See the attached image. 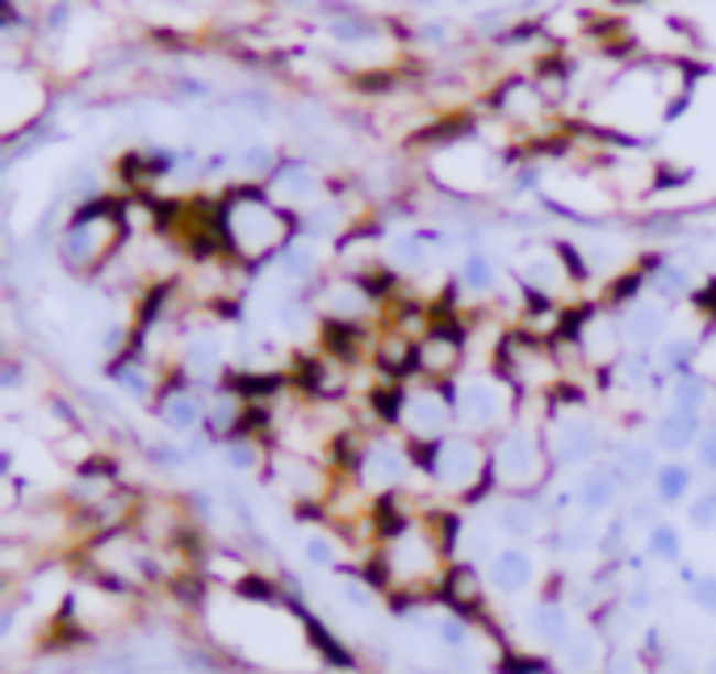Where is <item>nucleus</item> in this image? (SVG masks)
<instances>
[{
  "label": "nucleus",
  "instance_id": "obj_1",
  "mask_svg": "<svg viewBox=\"0 0 716 674\" xmlns=\"http://www.w3.org/2000/svg\"><path fill=\"white\" fill-rule=\"evenodd\" d=\"M223 231H227V243H231L235 256L276 260V252L294 239L297 222L281 206H273L269 197H260L256 189H243L223 206Z\"/></svg>",
  "mask_w": 716,
  "mask_h": 674
},
{
  "label": "nucleus",
  "instance_id": "obj_2",
  "mask_svg": "<svg viewBox=\"0 0 716 674\" xmlns=\"http://www.w3.org/2000/svg\"><path fill=\"white\" fill-rule=\"evenodd\" d=\"M549 469H553L549 436L524 415L507 423L499 436H490V478L503 494H536V486H545Z\"/></svg>",
  "mask_w": 716,
  "mask_h": 674
},
{
  "label": "nucleus",
  "instance_id": "obj_3",
  "mask_svg": "<svg viewBox=\"0 0 716 674\" xmlns=\"http://www.w3.org/2000/svg\"><path fill=\"white\" fill-rule=\"evenodd\" d=\"M415 453H420L423 474L436 482V490L462 494V499H482L486 490L495 486V478H490V444H482L462 427L448 432L444 441L423 444Z\"/></svg>",
  "mask_w": 716,
  "mask_h": 674
},
{
  "label": "nucleus",
  "instance_id": "obj_4",
  "mask_svg": "<svg viewBox=\"0 0 716 674\" xmlns=\"http://www.w3.org/2000/svg\"><path fill=\"white\" fill-rule=\"evenodd\" d=\"M457 427L469 436H499L507 423L520 420V394L499 373H474L453 381Z\"/></svg>",
  "mask_w": 716,
  "mask_h": 674
},
{
  "label": "nucleus",
  "instance_id": "obj_5",
  "mask_svg": "<svg viewBox=\"0 0 716 674\" xmlns=\"http://www.w3.org/2000/svg\"><path fill=\"white\" fill-rule=\"evenodd\" d=\"M495 369L520 399L562 381V357L553 352V339H541L532 331H511V336L499 339Z\"/></svg>",
  "mask_w": 716,
  "mask_h": 674
},
{
  "label": "nucleus",
  "instance_id": "obj_6",
  "mask_svg": "<svg viewBox=\"0 0 716 674\" xmlns=\"http://www.w3.org/2000/svg\"><path fill=\"white\" fill-rule=\"evenodd\" d=\"M399 427L415 448L436 444V441H444L448 432H457L453 381H406V385H402Z\"/></svg>",
  "mask_w": 716,
  "mask_h": 674
},
{
  "label": "nucleus",
  "instance_id": "obj_7",
  "mask_svg": "<svg viewBox=\"0 0 716 674\" xmlns=\"http://www.w3.org/2000/svg\"><path fill=\"white\" fill-rule=\"evenodd\" d=\"M118 214L109 202H88L85 210H76V218L67 222L64 239H59V256H64V264L72 273H88V269H97L106 252L118 243Z\"/></svg>",
  "mask_w": 716,
  "mask_h": 674
},
{
  "label": "nucleus",
  "instance_id": "obj_8",
  "mask_svg": "<svg viewBox=\"0 0 716 674\" xmlns=\"http://www.w3.org/2000/svg\"><path fill=\"white\" fill-rule=\"evenodd\" d=\"M549 453H553V465H562V469H587L604 453V432L583 411L553 415L549 420Z\"/></svg>",
  "mask_w": 716,
  "mask_h": 674
},
{
  "label": "nucleus",
  "instance_id": "obj_9",
  "mask_svg": "<svg viewBox=\"0 0 716 674\" xmlns=\"http://www.w3.org/2000/svg\"><path fill=\"white\" fill-rule=\"evenodd\" d=\"M155 420L172 436H193L197 427H206V390H197L181 369L164 381L160 399H155Z\"/></svg>",
  "mask_w": 716,
  "mask_h": 674
},
{
  "label": "nucleus",
  "instance_id": "obj_10",
  "mask_svg": "<svg viewBox=\"0 0 716 674\" xmlns=\"http://www.w3.org/2000/svg\"><path fill=\"white\" fill-rule=\"evenodd\" d=\"M185 378L197 385V390H214L231 378V357H227V339L218 336L214 327H202L193 331L185 344H181V365H176Z\"/></svg>",
  "mask_w": 716,
  "mask_h": 674
},
{
  "label": "nucleus",
  "instance_id": "obj_11",
  "mask_svg": "<svg viewBox=\"0 0 716 674\" xmlns=\"http://www.w3.org/2000/svg\"><path fill=\"white\" fill-rule=\"evenodd\" d=\"M411 453H415V444L406 441H394V436H369L365 441V453H360V482L365 486H378V490H394V486L406 482V474H411Z\"/></svg>",
  "mask_w": 716,
  "mask_h": 674
},
{
  "label": "nucleus",
  "instance_id": "obj_12",
  "mask_svg": "<svg viewBox=\"0 0 716 674\" xmlns=\"http://www.w3.org/2000/svg\"><path fill=\"white\" fill-rule=\"evenodd\" d=\"M106 378L113 381V390H118L122 399L139 402V406L155 402L160 399V390H164V381H160V373L151 369L148 352H143L139 344H130V352H122L118 360H109Z\"/></svg>",
  "mask_w": 716,
  "mask_h": 674
},
{
  "label": "nucleus",
  "instance_id": "obj_13",
  "mask_svg": "<svg viewBox=\"0 0 716 674\" xmlns=\"http://www.w3.org/2000/svg\"><path fill=\"white\" fill-rule=\"evenodd\" d=\"M444 548L436 545V536H427L420 528H406L394 536V548H390V574H399L402 583H415V578H427L436 562H441Z\"/></svg>",
  "mask_w": 716,
  "mask_h": 674
},
{
  "label": "nucleus",
  "instance_id": "obj_14",
  "mask_svg": "<svg viewBox=\"0 0 716 674\" xmlns=\"http://www.w3.org/2000/svg\"><path fill=\"white\" fill-rule=\"evenodd\" d=\"M671 315H666V302L662 297H632L625 302V315H620V331L629 348H658L666 339Z\"/></svg>",
  "mask_w": 716,
  "mask_h": 674
},
{
  "label": "nucleus",
  "instance_id": "obj_15",
  "mask_svg": "<svg viewBox=\"0 0 716 674\" xmlns=\"http://www.w3.org/2000/svg\"><path fill=\"white\" fill-rule=\"evenodd\" d=\"M545 515H549V507L541 503L536 494H503V499L490 503V520H486V524L495 528V532H503V536L524 541V536H536V532H541Z\"/></svg>",
  "mask_w": 716,
  "mask_h": 674
},
{
  "label": "nucleus",
  "instance_id": "obj_16",
  "mask_svg": "<svg viewBox=\"0 0 716 674\" xmlns=\"http://www.w3.org/2000/svg\"><path fill=\"white\" fill-rule=\"evenodd\" d=\"M608 461L616 465V474H620L625 490H641V486L653 482L658 465L666 461V457L658 453V444H653L650 436H632V441H625V444H616V448H611Z\"/></svg>",
  "mask_w": 716,
  "mask_h": 674
},
{
  "label": "nucleus",
  "instance_id": "obj_17",
  "mask_svg": "<svg viewBox=\"0 0 716 674\" xmlns=\"http://www.w3.org/2000/svg\"><path fill=\"white\" fill-rule=\"evenodd\" d=\"M699 432H704V420H699V415H687V411H674V406H666L662 415H653V423H650V441L658 444L662 457L695 453Z\"/></svg>",
  "mask_w": 716,
  "mask_h": 674
},
{
  "label": "nucleus",
  "instance_id": "obj_18",
  "mask_svg": "<svg viewBox=\"0 0 716 674\" xmlns=\"http://www.w3.org/2000/svg\"><path fill=\"white\" fill-rule=\"evenodd\" d=\"M574 494H578V507H583L587 515H604V511H611V507L620 503L625 482H620V474H616V465L611 461H595L583 469Z\"/></svg>",
  "mask_w": 716,
  "mask_h": 674
},
{
  "label": "nucleus",
  "instance_id": "obj_19",
  "mask_svg": "<svg viewBox=\"0 0 716 674\" xmlns=\"http://www.w3.org/2000/svg\"><path fill=\"white\" fill-rule=\"evenodd\" d=\"M536 578V562L524 548H499L490 562H486V583L499 590V595H524Z\"/></svg>",
  "mask_w": 716,
  "mask_h": 674
},
{
  "label": "nucleus",
  "instance_id": "obj_20",
  "mask_svg": "<svg viewBox=\"0 0 716 674\" xmlns=\"http://www.w3.org/2000/svg\"><path fill=\"white\" fill-rule=\"evenodd\" d=\"M524 624L541 645H553V650H562L566 637L574 632L569 629V608L562 604V599H553V595H549V599H536V604L528 608Z\"/></svg>",
  "mask_w": 716,
  "mask_h": 674
},
{
  "label": "nucleus",
  "instance_id": "obj_21",
  "mask_svg": "<svg viewBox=\"0 0 716 674\" xmlns=\"http://www.w3.org/2000/svg\"><path fill=\"white\" fill-rule=\"evenodd\" d=\"M692 490H695V469L687 461H679V457H666V461L658 465V474H653L650 482V494L662 507L692 503Z\"/></svg>",
  "mask_w": 716,
  "mask_h": 674
},
{
  "label": "nucleus",
  "instance_id": "obj_22",
  "mask_svg": "<svg viewBox=\"0 0 716 674\" xmlns=\"http://www.w3.org/2000/svg\"><path fill=\"white\" fill-rule=\"evenodd\" d=\"M716 399V385L708 373H683V378H671V390H666V406L674 411H687V415H699V420H708V406Z\"/></svg>",
  "mask_w": 716,
  "mask_h": 674
},
{
  "label": "nucleus",
  "instance_id": "obj_23",
  "mask_svg": "<svg viewBox=\"0 0 716 674\" xmlns=\"http://www.w3.org/2000/svg\"><path fill=\"white\" fill-rule=\"evenodd\" d=\"M653 360L666 378H683V373H695L699 360H704V339L695 336H666L658 348H653Z\"/></svg>",
  "mask_w": 716,
  "mask_h": 674
},
{
  "label": "nucleus",
  "instance_id": "obj_24",
  "mask_svg": "<svg viewBox=\"0 0 716 674\" xmlns=\"http://www.w3.org/2000/svg\"><path fill=\"white\" fill-rule=\"evenodd\" d=\"M441 595L457 611L478 608V604H482V574L469 566V562H457V566L441 578Z\"/></svg>",
  "mask_w": 716,
  "mask_h": 674
},
{
  "label": "nucleus",
  "instance_id": "obj_25",
  "mask_svg": "<svg viewBox=\"0 0 716 674\" xmlns=\"http://www.w3.org/2000/svg\"><path fill=\"white\" fill-rule=\"evenodd\" d=\"M276 269L290 276V281H315L318 269H323V260H318V248L302 235V239H290L281 252H276Z\"/></svg>",
  "mask_w": 716,
  "mask_h": 674
},
{
  "label": "nucleus",
  "instance_id": "obj_26",
  "mask_svg": "<svg viewBox=\"0 0 716 674\" xmlns=\"http://www.w3.org/2000/svg\"><path fill=\"white\" fill-rule=\"evenodd\" d=\"M273 189H276V197H285L290 206H302V202H315L318 176L311 164H281V168L273 172Z\"/></svg>",
  "mask_w": 716,
  "mask_h": 674
},
{
  "label": "nucleus",
  "instance_id": "obj_27",
  "mask_svg": "<svg viewBox=\"0 0 716 674\" xmlns=\"http://www.w3.org/2000/svg\"><path fill=\"white\" fill-rule=\"evenodd\" d=\"M604 662V650H599V637L590 629H578L566 637V645H562V666L569 674H590L595 666Z\"/></svg>",
  "mask_w": 716,
  "mask_h": 674
},
{
  "label": "nucleus",
  "instance_id": "obj_28",
  "mask_svg": "<svg viewBox=\"0 0 716 674\" xmlns=\"http://www.w3.org/2000/svg\"><path fill=\"white\" fill-rule=\"evenodd\" d=\"M432 239L427 235H399L394 243H390V260L399 264L402 273H423L427 264H432V248H427Z\"/></svg>",
  "mask_w": 716,
  "mask_h": 674
},
{
  "label": "nucleus",
  "instance_id": "obj_29",
  "mask_svg": "<svg viewBox=\"0 0 716 674\" xmlns=\"http://www.w3.org/2000/svg\"><path fill=\"white\" fill-rule=\"evenodd\" d=\"M650 285H653V294L662 297L666 306H674V302H683V297L695 294V281L683 264H662V269L650 276Z\"/></svg>",
  "mask_w": 716,
  "mask_h": 674
},
{
  "label": "nucleus",
  "instance_id": "obj_30",
  "mask_svg": "<svg viewBox=\"0 0 716 674\" xmlns=\"http://www.w3.org/2000/svg\"><path fill=\"white\" fill-rule=\"evenodd\" d=\"M646 553H650L653 562L683 566V536H679V528H674L671 520H662L653 532H646Z\"/></svg>",
  "mask_w": 716,
  "mask_h": 674
},
{
  "label": "nucleus",
  "instance_id": "obj_31",
  "mask_svg": "<svg viewBox=\"0 0 716 674\" xmlns=\"http://www.w3.org/2000/svg\"><path fill=\"white\" fill-rule=\"evenodd\" d=\"M495 281H499V273H495V260H490L486 252H469L462 260V290L465 294H490Z\"/></svg>",
  "mask_w": 716,
  "mask_h": 674
},
{
  "label": "nucleus",
  "instance_id": "obj_32",
  "mask_svg": "<svg viewBox=\"0 0 716 674\" xmlns=\"http://www.w3.org/2000/svg\"><path fill=\"white\" fill-rule=\"evenodd\" d=\"M223 448V465L231 469V474H252V469H260V448H256V441H248V436H235V441L218 444Z\"/></svg>",
  "mask_w": 716,
  "mask_h": 674
},
{
  "label": "nucleus",
  "instance_id": "obj_33",
  "mask_svg": "<svg viewBox=\"0 0 716 674\" xmlns=\"http://www.w3.org/2000/svg\"><path fill=\"white\" fill-rule=\"evenodd\" d=\"M629 532L632 524L625 515H611V524L599 532V553L608 557V562H625V548H629Z\"/></svg>",
  "mask_w": 716,
  "mask_h": 674
},
{
  "label": "nucleus",
  "instance_id": "obj_34",
  "mask_svg": "<svg viewBox=\"0 0 716 674\" xmlns=\"http://www.w3.org/2000/svg\"><path fill=\"white\" fill-rule=\"evenodd\" d=\"M662 511H666V507L658 503L653 494H637L629 503V511H625V520H629L637 532H653V528L662 524Z\"/></svg>",
  "mask_w": 716,
  "mask_h": 674
},
{
  "label": "nucleus",
  "instance_id": "obj_35",
  "mask_svg": "<svg viewBox=\"0 0 716 674\" xmlns=\"http://www.w3.org/2000/svg\"><path fill=\"white\" fill-rule=\"evenodd\" d=\"M143 457H148L155 469H181V465H189V448L185 444H172V441H151L143 448Z\"/></svg>",
  "mask_w": 716,
  "mask_h": 674
},
{
  "label": "nucleus",
  "instance_id": "obj_36",
  "mask_svg": "<svg viewBox=\"0 0 716 674\" xmlns=\"http://www.w3.org/2000/svg\"><path fill=\"white\" fill-rule=\"evenodd\" d=\"M687 524L699 532H716V486H708L704 494H695L687 503Z\"/></svg>",
  "mask_w": 716,
  "mask_h": 674
},
{
  "label": "nucleus",
  "instance_id": "obj_37",
  "mask_svg": "<svg viewBox=\"0 0 716 674\" xmlns=\"http://www.w3.org/2000/svg\"><path fill=\"white\" fill-rule=\"evenodd\" d=\"M276 327H281L290 339H302V331L311 327V311H306L302 302H281V306H276Z\"/></svg>",
  "mask_w": 716,
  "mask_h": 674
},
{
  "label": "nucleus",
  "instance_id": "obj_38",
  "mask_svg": "<svg viewBox=\"0 0 716 674\" xmlns=\"http://www.w3.org/2000/svg\"><path fill=\"white\" fill-rule=\"evenodd\" d=\"M235 168L248 172V176H269V168H273V151L264 148V143H252V148L235 151Z\"/></svg>",
  "mask_w": 716,
  "mask_h": 674
},
{
  "label": "nucleus",
  "instance_id": "obj_39",
  "mask_svg": "<svg viewBox=\"0 0 716 674\" xmlns=\"http://www.w3.org/2000/svg\"><path fill=\"white\" fill-rule=\"evenodd\" d=\"M695 465H699L704 474H716V415L713 420H704V432H699V441H695Z\"/></svg>",
  "mask_w": 716,
  "mask_h": 674
},
{
  "label": "nucleus",
  "instance_id": "obj_40",
  "mask_svg": "<svg viewBox=\"0 0 716 674\" xmlns=\"http://www.w3.org/2000/svg\"><path fill=\"white\" fill-rule=\"evenodd\" d=\"M436 637H441L448 650H462V645H469V629H465L462 616H444V620H436Z\"/></svg>",
  "mask_w": 716,
  "mask_h": 674
},
{
  "label": "nucleus",
  "instance_id": "obj_41",
  "mask_svg": "<svg viewBox=\"0 0 716 674\" xmlns=\"http://www.w3.org/2000/svg\"><path fill=\"white\" fill-rule=\"evenodd\" d=\"M653 599H658V590H653L650 578H637V583H629V590H625V608L629 611H650Z\"/></svg>",
  "mask_w": 716,
  "mask_h": 674
},
{
  "label": "nucleus",
  "instance_id": "obj_42",
  "mask_svg": "<svg viewBox=\"0 0 716 674\" xmlns=\"http://www.w3.org/2000/svg\"><path fill=\"white\" fill-rule=\"evenodd\" d=\"M692 604L699 611H708V616H716V574H699L692 583Z\"/></svg>",
  "mask_w": 716,
  "mask_h": 674
},
{
  "label": "nucleus",
  "instance_id": "obj_43",
  "mask_svg": "<svg viewBox=\"0 0 716 674\" xmlns=\"http://www.w3.org/2000/svg\"><path fill=\"white\" fill-rule=\"evenodd\" d=\"M302 553H306V557H311V562H315V566H336V545H332V541H327V536H306V541H302Z\"/></svg>",
  "mask_w": 716,
  "mask_h": 674
},
{
  "label": "nucleus",
  "instance_id": "obj_44",
  "mask_svg": "<svg viewBox=\"0 0 716 674\" xmlns=\"http://www.w3.org/2000/svg\"><path fill=\"white\" fill-rule=\"evenodd\" d=\"M339 590H344V599H348L352 608H360V611L373 608V587H369V583H360V578H344Z\"/></svg>",
  "mask_w": 716,
  "mask_h": 674
},
{
  "label": "nucleus",
  "instance_id": "obj_45",
  "mask_svg": "<svg viewBox=\"0 0 716 674\" xmlns=\"http://www.w3.org/2000/svg\"><path fill=\"white\" fill-rule=\"evenodd\" d=\"M604 674H650V671H646V657L641 653H611Z\"/></svg>",
  "mask_w": 716,
  "mask_h": 674
},
{
  "label": "nucleus",
  "instance_id": "obj_46",
  "mask_svg": "<svg viewBox=\"0 0 716 674\" xmlns=\"http://www.w3.org/2000/svg\"><path fill=\"white\" fill-rule=\"evenodd\" d=\"M0 385H4V390H18V385H22V365H18V360H4V369H0Z\"/></svg>",
  "mask_w": 716,
  "mask_h": 674
},
{
  "label": "nucleus",
  "instance_id": "obj_47",
  "mask_svg": "<svg viewBox=\"0 0 716 674\" xmlns=\"http://www.w3.org/2000/svg\"><path fill=\"white\" fill-rule=\"evenodd\" d=\"M708 674H716V650H713V657H708Z\"/></svg>",
  "mask_w": 716,
  "mask_h": 674
},
{
  "label": "nucleus",
  "instance_id": "obj_48",
  "mask_svg": "<svg viewBox=\"0 0 716 674\" xmlns=\"http://www.w3.org/2000/svg\"><path fill=\"white\" fill-rule=\"evenodd\" d=\"M532 674H545V671H541V666H536V671H532Z\"/></svg>",
  "mask_w": 716,
  "mask_h": 674
}]
</instances>
